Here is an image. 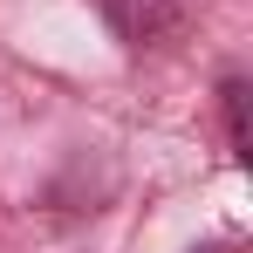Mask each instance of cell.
I'll use <instances>...</instances> for the list:
<instances>
[{
    "label": "cell",
    "instance_id": "cell-1",
    "mask_svg": "<svg viewBox=\"0 0 253 253\" xmlns=\"http://www.w3.org/2000/svg\"><path fill=\"white\" fill-rule=\"evenodd\" d=\"M226 124H233V151L247 158V89L226 83Z\"/></svg>",
    "mask_w": 253,
    "mask_h": 253
}]
</instances>
